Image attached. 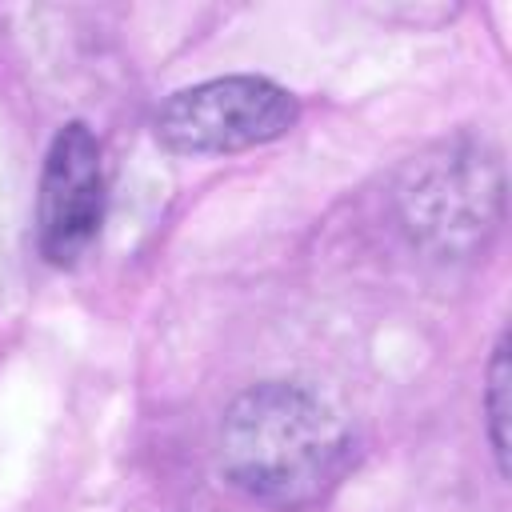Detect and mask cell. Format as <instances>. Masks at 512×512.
I'll list each match as a JSON object with an SVG mask.
<instances>
[{
	"label": "cell",
	"instance_id": "obj_1",
	"mask_svg": "<svg viewBox=\"0 0 512 512\" xmlns=\"http://www.w3.org/2000/svg\"><path fill=\"white\" fill-rule=\"evenodd\" d=\"M352 436L336 408L308 384L268 380L232 400L220 424V468L260 504L316 500L344 468Z\"/></svg>",
	"mask_w": 512,
	"mask_h": 512
},
{
	"label": "cell",
	"instance_id": "obj_2",
	"mask_svg": "<svg viewBox=\"0 0 512 512\" xmlns=\"http://www.w3.org/2000/svg\"><path fill=\"white\" fill-rule=\"evenodd\" d=\"M296 116L300 104L288 88L264 76H224L168 96L156 112V136L172 152L216 156L284 136Z\"/></svg>",
	"mask_w": 512,
	"mask_h": 512
},
{
	"label": "cell",
	"instance_id": "obj_3",
	"mask_svg": "<svg viewBox=\"0 0 512 512\" xmlns=\"http://www.w3.org/2000/svg\"><path fill=\"white\" fill-rule=\"evenodd\" d=\"M400 204L416 240L440 252H468L496 224L500 164L484 144H440L412 164Z\"/></svg>",
	"mask_w": 512,
	"mask_h": 512
},
{
	"label": "cell",
	"instance_id": "obj_4",
	"mask_svg": "<svg viewBox=\"0 0 512 512\" xmlns=\"http://www.w3.org/2000/svg\"><path fill=\"white\" fill-rule=\"evenodd\" d=\"M104 220V160L88 124L56 132L40 176V252L52 264H76Z\"/></svg>",
	"mask_w": 512,
	"mask_h": 512
},
{
	"label": "cell",
	"instance_id": "obj_5",
	"mask_svg": "<svg viewBox=\"0 0 512 512\" xmlns=\"http://www.w3.org/2000/svg\"><path fill=\"white\" fill-rule=\"evenodd\" d=\"M508 332H500L492 360H488V384H484V412H488V440L496 452V468L500 476H508Z\"/></svg>",
	"mask_w": 512,
	"mask_h": 512
}]
</instances>
